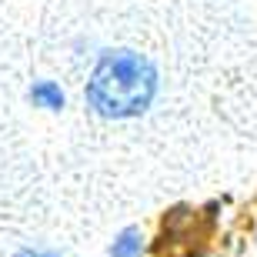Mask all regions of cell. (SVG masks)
I'll list each match as a JSON object with an SVG mask.
<instances>
[{
  "label": "cell",
  "mask_w": 257,
  "mask_h": 257,
  "mask_svg": "<svg viewBox=\"0 0 257 257\" xmlns=\"http://www.w3.org/2000/svg\"><path fill=\"white\" fill-rule=\"evenodd\" d=\"M161 77L151 60L137 50H104L87 77V107L107 120H131L151 110Z\"/></svg>",
  "instance_id": "cell-1"
},
{
  "label": "cell",
  "mask_w": 257,
  "mask_h": 257,
  "mask_svg": "<svg viewBox=\"0 0 257 257\" xmlns=\"http://www.w3.org/2000/svg\"><path fill=\"white\" fill-rule=\"evenodd\" d=\"M210 224L200 220L197 210L191 207H174L161 224V237H157V254L161 257H200L207 244Z\"/></svg>",
  "instance_id": "cell-2"
},
{
  "label": "cell",
  "mask_w": 257,
  "mask_h": 257,
  "mask_svg": "<svg viewBox=\"0 0 257 257\" xmlns=\"http://www.w3.org/2000/svg\"><path fill=\"white\" fill-rule=\"evenodd\" d=\"M30 104L44 107V110H60L64 107V90L54 80H37V84L30 87Z\"/></svg>",
  "instance_id": "cell-3"
},
{
  "label": "cell",
  "mask_w": 257,
  "mask_h": 257,
  "mask_svg": "<svg viewBox=\"0 0 257 257\" xmlns=\"http://www.w3.org/2000/svg\"><path fill=\"white\" fill-rule=\"evenodd\" d=\"M144 254V234L141 227H124L110 244V257H141Z\"/></svg>",
  "instance_id": "cell-4"
},
{
  "label": "cell",
  "mask_w": 257,
  "mask_h": 257,
  "mask_svg": "<svg viewBox=\"0 0 257 257\" xmlns=\"http://www.w3.org/2000/svg\"><path fill=\"white\" fill-rule=\"evenodd\" d=\"M14 257H57V254H50V250H20Z\"/></svg>",
  "instance_id": "cell-5"
}]
</instances>
